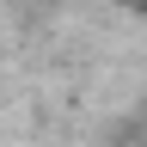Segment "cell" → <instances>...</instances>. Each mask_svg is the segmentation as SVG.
Instances as JSON below:
<instances>
[]
</instances>
